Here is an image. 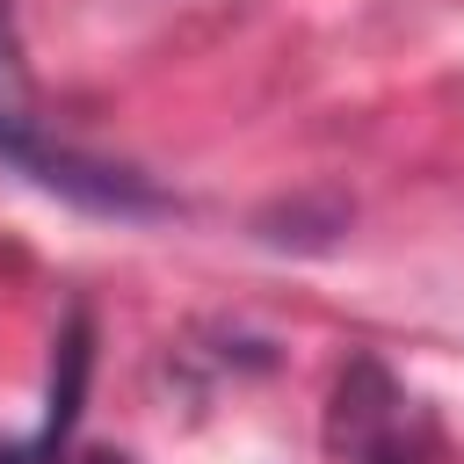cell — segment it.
<instances>
[{"mask_svg": "<svg viewBox=\"0 0 464 464\" xmlns=\"http://www.w3.org/2000/svg\"><path fill=\"white\" fill-rule=\"evenodd\" d=\"M355 464H420V442H413V435L392 420V428H377V435L355 450Z\"/></svg>", "mask_w": 464, "mask_h": 464, "instance_id": "cell-4", "label": "cell"}, {"mask_svg": "<svg viewBox=\"0 0 464 464\" xmlns=\"http://www.w3.org/2000/svg\"><path fill=\"white\" fill-rule=\"evenodd\" d=\"M44 145V123H36V102H29V65H22V36H14V14L0 0V160H29Z\"/></svg>", "mask_w": 464, "mask_h": 464, "instance_id": "cell-1", "label": "cell"}, {"mask_svg": "<svg viewBox=\"0 0 464 464\" xmlns=\"http://www.w3.org/2000/svg\"><path fill=\"white\" fill-rule=\"evenodd\" d=\"M80 384H87V319H65L58 355H51V413H44V435H36L51 457H58V442H65L72 413H80Z\"/></svg>", "mask_w": 464, "mask_h": 464, "instance_id": "cell-3", "label": "cell"}, {"mask_svg": "<svg viewBox=\"0 0 464 464\" xmlns=\"http://www.w3.org/2000/svg\"><path fill=\"white\" fill-rule=\"evenodd\" d=\"M392 406H399L392 377H384L377 362H348V377H341V392H334V450L355 457L377 428H392Z\"/></svg>", "mask_w": 464, "mask_h": 464, "instance_id": "cell-2", "label": "cell"}]
</instances>
